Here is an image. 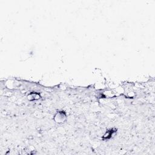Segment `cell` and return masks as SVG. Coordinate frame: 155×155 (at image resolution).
Returning <instances> with one entry per match:
<instances>
[{
  "mask_svg": "<svg viewBox=\"0 0 155 155\" xmlns=\"http://www.w3.org/2000/svg\"><path fill=\"white\" fill-rule=\"evenodd\" d=\"M41 94L36 91H31L27 96V99L30 101H34L39 100L41 98Z\"/></svg>",
  "mask_w": 155,
  "mask_h": 155,
  "instance_id": "3957f363",
  "label": "cell"
},
{
  "mask_svg": "<svg viewBox=\"0 0 155 155\" xmlns=\"http://www.w3.org/2000/svg\"><path fill=\"white\" fill-rule=\"evenodd\" d=\"M117 131V130L116 128H112L107 130L102 136V139L103 140H106L113 138L116 134Z\"/></svg>",
  "mask_w": 155,
  "mask_h": 155,
  "instance_id": "7a4b0ae2",
  "label": "cell"
},
{
  "mask_svg": "<svg viewBox=\"0 0 155 155\" xmlns=\"http://www.w3.org/2000/svg\"><path fill=\"white\" fill-rule=\"evenodd\" d=\"M53 120L58 124H62L67 120V114L64 110H59L56 111L53 116Z\"/></svg>",
  "mask_w": 155,
  "mask_h": 155,
  "instance_id": "6da1fadb",
  "label": "cell"
}]
</instances>
